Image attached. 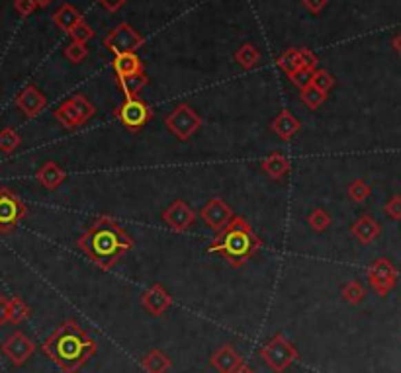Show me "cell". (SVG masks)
Listing matches in <instances>:
<instances>
[{"instance_id": "obj_1", "label": "cell", "mask_w": 401, "mask_h": 373, "mask_svg": "<svg viewBox=\"0 0 401 373\" xmlns=\"http://www.w3.org/2000/svg\"><path fill=\"white\" fill-rule=\"evenodd\" d=\"M41 350L61 372L76 373L96 354L98 344L74 319H67L43 342Z\"/></svg>"}, {"instance_id": "obj_2", "label": "cell", "mask_w": 401, "mask_h": 373, "mask_svg": "<svg viewBox=\"0 0 401 373\" xmlns=\"http://www.w3.org/2000/svg\"><path fill=\"white\" fill-rule=\"evenodd\" d=\"M134 241L127 231L112 217H98L79 239V248L100 268L110 270L123 254L132 251Z\"/></svg>"}, {"instance_id": "obj_3", "label": "cell", "mask_w": 401, "mask_h": 373, "mask_svg": "<svg viewBox=\"0 0 401 373\" xmlns=\"http://www.w3.org/2000/svg\"><path fill=\"white\" fill-rule=\"evenodd\" d=\"M258 248L260 239L243 217H233L232 223L225 229L219 231L216 239L207 246L209 253L221 254L235 268H241Z\"/></svg>"}, {"instance_id": "obj_4", "label": "cell", "mask_w": 401, "mask_h": 373, "mask_svg": "<svg viewBox=\"0 0 401 373\" xmlns=\"http://www.w3.org/2000/svg\"><path fill=\"white\" fill-rule=\"evenodd\" d=\"M258 354L274 373H284L300 358L298 348L284 334H274L268 342H265Z\"/></svg>"}, {"instance_id": "obj_5", "label": "cell", "mask_w": 401, "mask_h": 373, "mask_svg": "<svg viewBox=\"0 0 401 373\" xmlns=\"http://www.w3.org/2000/svg\"><path fill=\"white\" fill-rule=\"evenodd\" d=\"M94 111L96 108L83 94H74L69 100H65L61 106L53 111V116L65 129H74V127L85 125L86 121L94 116Z\"/></svg>"}, {"instance_id": "obj_6", "label": "cell", "mask_w": 401, "mask_h": 373, "mask_svg": "<svg viewBox=\"0 0 401 373\" xmlns=\"http://www.w3.org/2000/svg\"><path fill=\"white\" fill-rule=\"evenodd\" d=\"M165 125L176 139L188 141L200 127H202V118L196 114V109L190 104H178L165 118Z\"/></svg>"}, {"instance_id": "obj_7", "label": "cell", "mask_w": 401, "mask_h": 373, "mask_svg": "<svg viewBox=\"0 0 401 373\" xmlns=\"http://www.w3.org/2000/svg\"><path fill=\"white\" fill-rule=\"evenodd\" d=\"M143 43H145V37L127 22L118 24L108 36L104 37V47H108L114 55L137 53L139 49L143 47Z\"/></svg>"}, {"instance_id": "obj_8", "label": "cell", "mask_w": 401, "mask_h": 373, "mask_svg": "<svg viewBox=\"0 0 401 373\" xmlns=\"http://www.w3.org/2000/svg\"><path fill=\"white\" fill-rule=\"evenodd\" d=\"M368 284L376 291L380 297H386L391 289L398 286V268L389 262L388 258H378L374 260L368 272Z\"/></svg>"}, {"instance_id": "obj_9", "label": "cell", "mask_w": 401, "mask_h": 373, "mask_svg": "<svg viewBox=\"0 0 401 373\" xmlns=\"http://www.w3.org/2000/svg\"><path fill=\"white\" fill-rule=\"evenodd\" d=\"M24 215L25 205L22 200L10 188H0V231L10 233Z\"/></svg>"}, {"instance_id": "obj_10", "label": "cell", "mask_w": 401, "mask_h": 373, "mask_svg": "<svg viewBox=\"0 0 401 373\" xmlns=\"http://www.w3.org/2000/svg\"><path fill=\"white\" fill-rule=\"evenodd\" d=\"M118 118L130 131H137L153 118V111L141 98H125L118 109Z\"/></svg>"}, {"instance_id": "obj_11", "label": "cell", "mask_w": 401, "mask_h": 373, "mask_svg": "<svg viewBox=\"0 0 401 373\" xmlns=\"http://www.w3.org/2000/svg\"><path fill=\"white\" fill-rule=\"evenodd\" d=\"M36 352V344L25 337L24 332L16 330L2 342V354L10 360L12 365H24Z\"/></svg>"}, {"instance_id": "obj_12", "label": "cell", "mask_w": 401, "mask_h": 373, "mask_svg": "<svg viewBox=\"0 0 401 373\" xmlns=\"http://www.w3.org/2000/svg\"><path fill=\"white\" fill-rule=\"evenodd\" d=\"M200 217L204 219V223H206L209 229H214L216 233H219V231L225 229V227L232 223L235 215H233L232 207L225 204L221 198H214V200H209V202L202 207Z\"/></svg>"}, {"instance_id": "obj_13", "label": "cell", "mask_w": 401, "mask_h": 373, "mask_svg": "<svg viewBox=\"0 0 401 373\" xmlns=\"http://www.w3.org/2000/svg\"><path fill=\"white\" fill-rule=\"evenodd\" d=\"M163 221L169 225L170 229L176 231V233H186L194 225L196 213L190 205L183 202V200H176L163 211Z\"/></svg>"}, {"instance_id": "obj_14", "label": "cell", "mask_w": 401, "mask_h": 373, "mask_svg": "<svg viewBox=\"0 0 401 373\" xmlns=\"http://www.w3.org/2000/svg\"><path fill=\"white\" fill-rule=\"evenodd\" d=\"M48 106V98L45 94L37 88V86L30 85L25 86L24 90L16 96V108L24 114L25 118H37Z\"/></svg>"}, {"instance_id": "obj_15", "label": "cell", "mask_w": 401, "mask_h": 373, "mask_svg": "<svg viewBox=\"0 0 401 373\" xmlns=\"http://www.w3.org/2000/svg\"><path fill=\"white\" fill-rule=\"evenodd\" d=\"M172 305V297L167 289L158 284H153L141 293V307L145 309L147 313H151L153 317H161L170 309Z\"/></svg>"}, {"instance_id": "obj_16", "label": "cell", "mask_w": 401, "mask_h": 373, "mask_svg": "<svg viewBox=\"0 0 401 373\" xmlns=\"http://www.w3.org/2000/svg\"><path fill=\"white\" fill-rule=\"evenodd\" d=\"M209 363H212V367L218 370L219 373H237L245 361L243 358H241V354L233 348L232 344H225V346H221V348L216 350V352L212 354Z\"/></svg>"}, {"instance_id": "obj_17", "label": "cell", "mask_w": 401, "mask_h": 373, "mask_svg": "<svg viewBox=\"0 0 401 373\" xmlns=\"http://www.w3.org/2000/svg\"><path fill=\"white\" fill-rule=\"evenodd\" d=\"M351 233L360 244H372L382 235V225L372 215L358 217L351 227Z\"/></svg>"}, {"instance_id": "obj_18", "label": "cell", "mask_w": 401, "mask_h": 373, "mask_svg": "<svg viewBox=\"0 0 401 373\" xmlns=\"http://www.w3.org/2000/svg\"><path fill=\"white\" fill-rule=\"evenodd\" d=\"M300 129H302V121L298 120L290 109H282L272 121V131L284 141H290Z\"/></svg>"}, {"instance_id": "obj_19", "label": "cell", "mask_w": 401, "mask_h": 373, "mask_svg": "<svg viewBox=\"0 0 401 373\" xmlns=\"http://www.w3.org/2000/svg\"><path fill=\"white\" fill-rule=\"evenodd\" d=\"M67 178V174H65V170L57 164V162H45L41 169L37 170L36 174V180L43 186V188H48V190H57L59 186H61L63 182Z\"/></svg>"}, {"instance_id": "obj_20", "label": "cell", "mask_w": 401, "mask_h": 373, "mask_svg": "<svg viewBox=\"0 0 401 373\" xmlns=\"http://www.w3.org/2000/svg\"><path fill=\"white\" fill-rule=\"evenodd\" d=\"M260 169L265 170L272 180H282L284 176H288V172L292 169V164H290V160H288L286 155H282V153H272V155H268V157L263 160Z\"/></svg>"}, {"instance_id": "obj_21", "label": "cell", "mask_w": 401, "mask_h": 373, "mask_svg": "<svg viewBox=\"0 0 401 373\" xmlns=\"http://www.w3.org/2000/svg\"><path fill=\"white\" fill-rule=\"evenodd\" d=\"M114 71H116V76L118 78H123V76H134V74H139L143 71V63L141 59L135 55V53H125V55H116L114 59Z\"/></svg>"}, {"instance_id": "obj_22", "label": "cell", "mask_w": 401, "mask_h": 373, "mask_svg": "<svg viewBox=\"0 0 401 373\" xmlns=\"http://www.w3.org/2000/svg\"><path fill=\"white\" fill-rule=\"evenodd\" d=\"M81 22H83V16L69 2H65L61 8H57L55 14H53V24L57 25L59 30H63V32H67V34L73 30L74 25L81 24Z\"/></svg>"}, {"instance_id": "obj_23", "label": "cell", "mask_w": 401, "mask_h": 373, "mask_svg": "<svg viewBox=\"0 0 401 373\" xmlns=\"http://www.w3.org/2000/svg\"><path fill=\"white\" fill-rule=\"evenodd\" d=\"M141 367L147 373H167L172 367V361L163 350H149L141 358Z\"/></svg>"}, {"instance_id": "obj_24", "label": "cell", "mask_w": 401, "mask_h": 373, "mask_svg": "<svg viewBox=\"0 0 401 373\" xmlns=\"http://www.w3.org/2000/svg\"><path fill=\"white\" fill-rule=\"evenodd\" d=\"M120 83V88H122L123 96L125 98H139V92L149 85V76L145 72H139V74H134V76H123V78H118Z\"/></svg>"}, {"instance_id": "obj_25", "label": "cell", "mask_w": 401, "mask_h": 373, "mask_svg": "<svg viewBox=\"0 0 401 373\" xmlns=\"http://www.w3.org/2000/svg\"><path fill=\"white\" fill-rule=\"evenodd\" d=\"M235 61L247 69V71H251V69H255L256 65H258V61H260V51L253 45V43H245L241 47L235 51Z\"/></svg>"}, {"instance_id": "obj_26", "label": "cell", "mask_w": 401, "mask_h": 373, "mask_svg": "<svg viewBox=\"0 0 401 373\" xmlns=\"http://www.w3.org/2000/svg\"><path fill=\"white\" fill-rule=\"evenodd\" d=\"M340 297L349 303V305H360L366 297L364 286L360 281H356V279H351V281H347L342 286V289H340Z\"/></svg>"}, {"instance_id": "obj_27", "label": "cell", "mask_w": 401, "mask_h": 373, "mask_svg": "<svg viewBox=\"0 0 401 373\" xmlns=\"http://www.w3.org/2000/svg\"><path fill=\"white\" fill-rule=\"evenodd\" d=\"M276 65H278L282 71L286 74L298 71V69H305L304 63H302V55H300V49H288L280 55L276 59Z\"/></svg>"}, {"instance_id": "obj_28", "label": "cell", "mask_w": 401, "mask_h": 373, "mask_svg": "<svg viewBox=\"0 0 401 373\" xmlns=\"http://www.w3.org/2000/svg\"><path fill=\"white\" fill-rule=\"evenodd\" d=\"M300 92H302V94H300L302 102H304L309 109H317L325 100H327V92L319 90V88L313 85H309L307 88H304V90H300Z\"/></svg>"}, {"instance_id": "obj_29", "label": "cell", "mask_w": 401, "mask_h": 373, "mask_svg": "<svg viewBox=\"0 0 401 373\" xmlns=\"http://www.w3.org/2000/svg\"><path fill=\"white\" fill-rule=\"evenodd\" d=\"M307 223H309V227L317 233H323V231L331 227V223H333V217L329 211H325L323 207H316L309 217H307Z\"/></svg>"}, {"instance_id": "obj_30", "label": "cell", "mask_w": 401, "mask_h": 373, "mask_svg": "<svg viewBox=\"0 0 401 373\" xmlns=\"http://www.w3.org/2000/svg\"><path fill=\"white\" fill-rule=\"evenodd\" d=\"M8 313H10V323H12V325H20V323H24L25 319L30 317V307H28L24 299H20V297H10Z\"/></svg>"}, {"instance_id": "obj_31", "label": "cell", "mask_w": 401, "mask_h": 373, "mask_svg": "<svg viewBox=\"0 0 401 373\" xmlns=\"http://www.w3.org/2000/svg\"><path fill=\"white\" fill-rule=\"evenodd\" d=\"M20 143H22V137L14 131L12 127H6V129L0 131V151L2 153L10 155V153H14L20 147Z\"/></svg>"}, {"instance_id": "obj_32", "label": "cell", "mask_w": 401, "mask_h": 373, "mask_svg": "<svg viewBox=\"0 0 401 373\" xmlns=\"http://www.w3.org/2000/svg\"><path fill=\"white\" fill-rule=\"evenodd\" d=\"M63 55H65V59L69 61V63H73V65H81V63L88 57V47H86V43H76V41H71V43L65 47Z\"/></svg>"}, {"instance_id": "obj_33", "label": "cell", "mask_w": 401, "mask_h": 373, "mask_svg": "<svg viewBox=\"0 0 401 373\" xmlns=\"http://www.w3.org/2000/svg\"><path fill=\"white\" fill-rule=\"evenodd\" d=\"M370 193H372V188H370L362 178L354 180L353 184L349 186V198L353 200L354 204H362V202H366V200L370 198Z\"/></svg>"}, {"instance_id": "obj_34", "label": "cell", "mask_w": 401, "mask_h": 373, "mask_svg": "<svg viewBox=\"0 0 401 373\" xmlns=\"http://www.w3.org/2000/svg\"><path fill=\"white\" fill-rule=\"evenodd\" d=\"M313 69H298V71H294L288 74V78H290V83L294 86H298L300 90H304L307 86L311 85V81H313Z\"/></svg>"}, {"instance_id": "obj_35", "label": "cell", "mask_w": 401, "mask_h": 373, "mask_svg": "<svg viewBox=\"0 0 401 373\" xmlns=\"http://www.w3.org/2000/svg\"><path fill=\"white\" fill-rule=\"evenodd\" d=\"M69 36H71V39L76 41V43H86V41H90V39L94 37V30L83 20L81 24H76L73 30L69 32Z\"/></svg>"}, {"instance_id": "obj_36", "label": "cell", "mask_w": 401, "mask_h": 373, "mask_svg": "<svg viewBox=\"0 0 401 373\" xmlns=\"http://www.w3.org/2000/svg\"><path fill=\"white\" fill-rule=\"evenodd\" d=\"M311 85L317 86V88H319V90H323V92H329V90L335 86V78H333V74L325 71V69H316Z\"/></svg>"}, {"instance_id": "obj_37", "label": "cell", "mask_w": 401, "mask_h": 373, "mask_svg": "<svg viewBox=\"0 0 401 373\" xmlns=\"http://www.w3.org/2000/svg\"><path fill=\"white\" fill-rule=\"evenodd\" d=\"M384 213L393 219V221H401V195H391L389 202L384 205Z\"/></svg>"}, {"instance_id": "obj_38", "label": "cell", "mask_w": 401, "mask_h": 373, "mask_svg": "<svg viewBox=\"0 0 401 373\" xmlns=\"http://www.w3.org/2000/svg\"><path fill=\"white\" fill-rule=\"evenodd\" d=\"M14 8L20 16H30L37 8L36 0H14Z\"/></svg>"}, {"instance_id": "obj_39", "label": "cell", "mask_w": 401, "mask_h": 373, "mask_svg": "<svg viewBox=\"0 0 401 373\" xmlns=\"http://www.w3.org/2000/svg\"><path fill=\"white\" fill-rule=\"evenodd\" d=\"M300 55H302V63H304V67L305 69H313L316 71L317 69V55L311 51V49H305V47H302L300 49Z\"/></svg>"}, {"instance_id": "obj_40", "label": "cell", "mask_w": 401, "mask_h": 373, "mask_svg": "<svg viewBox=\"0 0 401 373\" xmlns=\"http://www.w3.org/2000/svg\"><path fill=\"white\" fill-rule=\"evenodd\" d=\"M96 2L104 10H108V12H118L127 0H96Z\"/></svg>"}, {"instance_id": "obj_41", "label": "cell", "mask_w": 401, "mask_h": 373, "mask_svg": "<svg viewBox=\"0 0 401 373\" xmlns=\"http://www.w3.org/2000/svg\"><path fill=\"white\" fill-rule=\"evenodd\" d=\"M302 2H304V6L311 14H319L327 6V0H302Z\"/></svg>"}, {"instance_id": "obj_42", "label": "cell", "mask_w": 401, "mask_h": 373, "mask_svg": "<svg viewBox=\"0 0 401 373\" xmlns=\"http://www.w3.org/2000/svg\"><path fill=\"white\" fill-rule=\"evenodd\" d=\"M8 307H10V299H6V297H0V325H6V323H10V313H8Z\"/></svg>"}, {"instance_id": "obj_43", "label": "cell", "mask_w": 401, "mask_h": 373, "mask_svg": "<svg viewBox=\"0 0 401 373\" xmlns=\"http://www.w3.org/2000/svg\"><path fill=\"white\" fill-rule=\"evenodd\" d=\"M391 47L395 49V53H398V55H401V32L398 34V36L393 37V39H391Z\"/></svg>"}, {"instance_id": "obj_44", "label": "cell", "mask_w": 401, "mask_h": 373, "mask_svg": "<svg viewBox=\"0 0 401 373\" xmlns=\"http://www.w3.org/2000/svg\"><path fill=\"white\" fill-rule=\"evenodd\" d=\"M237 373H256V372L253 370V367H251V365H247V363H243V365L239 367V372H237Z\"/></svg>"}, {"instance_id": "obj_45", "label": "cell", "mask_w": 401, "mask_h": 373, "mask_svg": "<svg viewBox=\"0 0 401 373\" xmlns=\"http://www.w3.org/2000/svg\"><path fill=\"white\" fill-rule=\"evenodd\" d=\"M51 2H53V0H36L37 8H48Z\"/></svg>"}]
</instances>
